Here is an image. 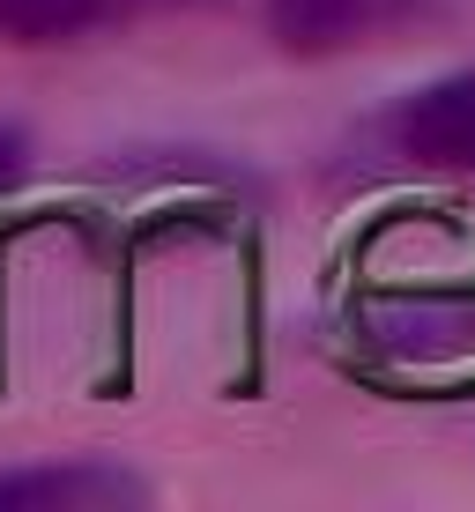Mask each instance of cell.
<instances>
[{
	"label": "cell",
	"instance_id": "cell-2",
	"mask_svg": "<svg viewBox=\"0 0 475 512\" xmlns=\"http://www.w3.org/2000/svg\"><path fill=\"white\" fill-rule=\"evenodd\" d=\"M409 0H268V30L290 52H342L379 38Z\"/></svg>",
	"mask_w": 475,
	"mask_h": 512
},
{
	"label": "cell",
	"instance_id": "cell-4",
	"mask_svg": "<svg viewBox=\"0 0 475 512\" xmlns=\"http://www.w3.org/2000/svg\"><path fill=\"white\" fill-rule=\"evenodd\" d=\"M134 15V0H0V38L8 45H75Z\"/></svg>",
	"mask_w": 475,
	"mask_h": 512
},
{
	"label": "cell",
	"instance_id": "cell-3",
	"mask_svg": "<svg viewBox=\"0 0 475 512\" xmlns=\"http://www.w3.org/2000/svg\"><path fill=\"white\" fill-rule=\"evenodd\" d=\"M142 483L119 468H15L0 475V505H38V512H75V505H134Z\"/></svg>",
	"mask_w": 475,
	"mask_h": 512
},
{
	"label": "cell",
	"instance_id": "cell-1",
	"mask_svg": "<svg viewBox=\"0 0 475 512\" xmlns=\"http://www.w3.org/2000/svg\"><path fill=\"white\" fill-rule=\"evenodd\" d=\"M394 141L438 171H468L475 164V67H453V75L424 82L416 97H401Z\"/></svg>",
	"mask_w": 475,
	"mask_h": 512
}]
</instances>
